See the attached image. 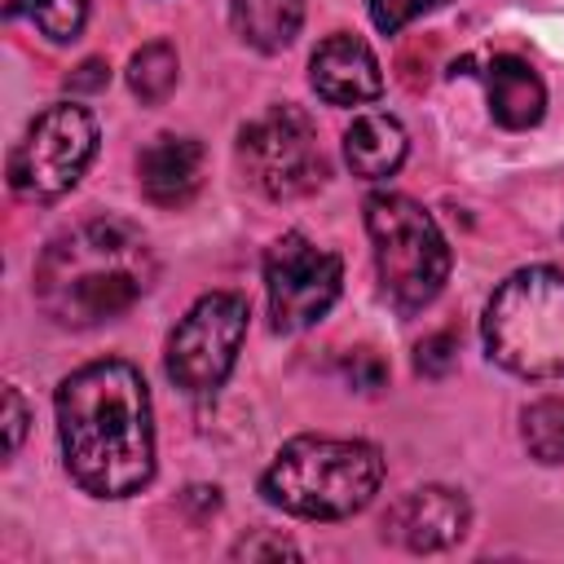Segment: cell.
I'll return each instance as SVG.
<instances>
[{"label":"cell","mask_w":564,"mask_h":564,"mask_svg":"<svg viewBox=\"0 0 564 564\" xmlns=\"http://www.w3.org/2000/svg\"><path fill=\"white\" fill-rule=\"evenodd\" d=\"M57 441L84 494H137L154 476V427L141 370L128 361H93L66 375L57 388Z\"/></svg>","instance_id":"6da1fadb"},{"label":"cell","mask_w":564,"mask_h":564,"mask_svg":"<svg viewBox=\"0 0 564 564\" xmlns=\"http://www.w3.org/2000/svg\"><path fill=\"white\" fill-rule=\"evenodd\" d=\"M154 282V256L128 220H84L57 234L35 264V300L57 326H101Z\"/></svg>","instance_id":"7a4b0ae2"},{"label":"cell","mask_w":564,"mask_h":564,"mask_svg":"<svg viewBox=\"0 0 564 564\" xmlns=\"http://www.w3.org/2000/svg\"><path fill=\"white\" fill-rule=\"evenodd\" d=\"M383 480V454L370 441L295 436L260 476V494L304 520H344L361 511Z\"/></svg>","instance_id":"3957f363"},{"label":"cell","mask_w":564,"mask_h":564,"mask_svg":"<svg viewBox=\"0 0 564 564\" xmlns=\"http://www.w3.org/2000/svg\"><path fill=\"white\" fill-rule=\"evenodd\" d=\"M489 357L524 379H564V273L533 264L511 273L485 304Z\"/></svg>","instance_id":"277c9868"},{"label":"cell","mask_w":564,"mask_h":564,"mask_svg":"<svg viewBox=\"0 0 564 564\" xmlns=\"http://www.w3.org/2000/svg\"><path fill=\"white\" fill-rule=\"evenodd\" d=\"M366 234L375 242V269L388 300L401 313L427 308L449 278V247L436 220L405 194H370Z\"/></svg>","instance_id":"5b68a950"},{"label":"cell","mask_w":564,"mask_h":564,"mask_svg":"<svg viewBox=\"0 0 564 564\" xmlns=\"http://www.w3.org/2000/svg\"><path fill=\"white\" fill-rule=\"evenodd\" d=\"M97 154V123L84 106H48L44 115H35V123L26 128V137L13 145L9 154V185L18 198H57L66 194L84 167Z\"/></svg>","instance_id":"8992f818"},{"label":"cell","mask_w":564,"mask_h":564,"mask_svg":"<svg viewBox=\"0 0 564 564\" xmlns=\"http://www.w3.org/2000/svg\"><path fill=\"white\" fill-rule=\"evenodd\" d=\"M238 159L269 198H300L326 181L317 128L300 106H269L251 119L238 137Z\"/></svg>","instance_id":"52a82bcc"},{"label":"cell","mask_w":564,"mask_h":564,"mask_svg":"<svg viewBox=\"0 0 564 564\" xmlns=\"http://www.w3.org/2000/svg\"><path fill=\"white\" fill-rule=\"evenodd\" d=\"M242 335H247V300L234 291L203 295L167 339V379L189 397L216 392L238 361Z\"/></svg>","instance_id":"ba28073f"},{"label":"cell","mask_w":564,"mask_h":564,"mask_svg":"<svg viewBox=\"0 0 564 564\" xmlns=\"http://www.w3.org/2000/svg\"><path fill=\"white\" fill-rule=\"evenodd\" d=\"M344 264L335 251L308 242L304 234H282L264 251V286H269V317L273 330L291 335L313 326L339 300Z\"/></svg>","instance_id":"9c48e42d"},{"label":"cell","mask_w":564,"mask_h":564,"mask_svg":"<svg viewBox=\"0 0 564 564\" xmlns=\"http://www.w3.org/2000/svg\"><path fill=\"white\" fill-rule=\"evenodd\" d=\"M467 520L471 511L458 489L423 485L392 502V511L383 516V533L405 551H445L467 533Z\"/></svg>","instance_id":"30bf717a"},{"label":"cell","mask_w":564,"mask_h":564,"mask_svg":"<svg viewBox=\"0 0 564 564\" xmlns=\"http://www.w3.org/2000/svg\"><path fill=\"white\" fill-rule=\"evenodd\" d=\"M308 79H313V93L330 106H357V101L379 97V88H383V70H379L370 44L357 35L322 40L308 62Z\"/></svg>","instance_id":"8fae6325"},{"label":"cell","mask_w":564,"mask_h":564,"mask_svg":"<svg viewBox=\"0 0 564 564\" xmlns=\"http://www.w3.org/2000/svg\"><path fill=\"white\" fill-rule=\"evenodd\" d=\"M137 181L154 207H185L203 185V145L176 132L154 137L137 154Z\"/></svg>","instance_id":"7c38bea8"},{"label":"cell","mask_w":564,"mask_h":564,"mask_svg":"<svg viewBox=\"0 0 564 564\" xmlns=\"http://www.w3.org/2000/svg\"><path fill=\"white\" fill-rule=\"evenodd\" d=\"M485 93H489V115L502 128H533L546 110V88L538 70L511 53H498L485 62Z\"/></svg>","instance_id":"4fadbf2b"},{"label":"cell","mask_w":564,"mask_h":564,"mask_svg":"<svg viewBox=\"0 0 564 564\" xmlns=\"http://www.w3.org/2000/svg\"><path fill=\"white\" fill-rule=\"evenodd\" d=\"M405 128L388 115H361L352 119V128L344 132V159L352 167V176L361 181H383L401 167L405 159Z\"/></svg>","instance_id":"5bb4252c"},{"label":"cell","mask_w":564,"mask_h":564,"mask_svg":"<svg viewBox=\"0 0 564 564\" xmlns=\"http://www.w3.org/2000/svg\"><path fill=\"white\" fill-rule=\"evenodd\" d=\"M229 22L242 44H251L260 53H278L300 35L304 0H234Z\"/></svg>","instance_id":"9a60e30c"},{"label":"cell","mask_w":564,"mask_h":564,"mask_svg":"<svg viewBox=\"0 0 564 564\" xmlns=\"http://www.w3.org/2000/svg\"><path fill=\"white\" fill-rule=\"evenodd\" d=\"M176 48L167 40H150L132 53L128 62V88L145 101V106H159L172 88H176Z\"/></svg>","instance_id":"2e32d148"},{"label":"cell","mask_w":564,"mask_h":564,"mask_svg":"<svg viewBox=\"0 0 564 564\" xmlns=\"http://www.w3.org/2000/svg\"><path fill=\"white\" fill-rule=\"evenodd\" d=\"M9 18H26L40 35L48 40H75L84 18H88V0H0Z\"/></svg>","instance_id":"e0dca14e"},{"label":"cell","mask_w":564,"mask_h":564,"mask_svg":"<svg viewBox=\"0 0 564 564\" xmlns=\"http://www.w3.org/2000/svg\"><path fill=\"white\" fill-rule=\"evenodd\" d=\"M520 436L538 463H546V467L564 463V401L560 397L533 401L520 419Z\"/></svg>","instance_id":"ac0fdd59"},{"label":"cell","mask_w":564,"mask_h":564,"mask_svg":"<svg viewBox=\"0 0 564 564\" xmlns=\"http://www.w3.org/2000/svg\"><path fill=\"white\" fill-rule=\"evenodd\" d=\"M454 352H458V339H454L449 330H436V335H427V339L419 344V357H414V366H419L423 375L441 379V375H449V366H454Z\"/></svg>","instance_id":"d6986e66"},{"label":"cell","mask_w":564,"mask_h":564,"mask_svg":"<svg viewBox=\"0 0 564 564\" xmlns=\"http://www.w3.org/2000/svg\"><path fill=\"white\" fill-rule=\"evenodd\" d=\"M432 4H441V0H370V18H375V26L379 31H401L405 22H414L419 13H427Z\"/></svg>","instance_id":"ffe728a7"},{"label":"cell","mask_w":564,"mask_h":564,"mask_svg":"<svg viewBox=\"0 0 564 564\" xmlns=\"http://www.w3.org/2000/svg\"><path fill=\"white\" fill-rule=\"evenodd\" d=\"M260 555H273V560H282V555H300L286 538H269V533H251V538H242L238 546H234V560H260Z\"/></svg>","instance_id":"44dd1931"},{"label":"cell","mask_w":564,"mask_h":564,"mask_svg":"<svg viewBox=\"0 0 564 564\" xmlns=\"http://www.w3.org/2000/svg\"><path fill=\"white\" fill-rule=\"evenodd\" d=\"M344 370H348V379H352V388H379L383 383V361L375 357V352H366V348H357L348 361H344Z\"/></svg>","instance_id":"7402d4cb"},{"label":"cell","mask_w":564,"mask_h":564,"mask_svg":"<svg viewBox=\"0 0 564 564\" xmlns=\"http://www.w3.org/2000/svg\"><path fill=\"white\" fill-rule=\"evenodd\" d=\"M22 432H26V405H22V392H18V388H4V449H9V454H18Z\"/></svg>","instance_id":"603a6c76"},{"label":"cell","mask_w":564,"mask_h":564,"mask_svg":"<svg viewBox=\"0 0 564 564\" xmlns=\"http://www.w3.org/2000/svg\"><path fill=\"white\" fill-rule=\"evenodd\" d=\"M106 84V62H97V57H88L70 79H66V88L70 93H84V88H101Z\"/></svg>","instance_id":"cb8c5ba5"}]
</instances>
